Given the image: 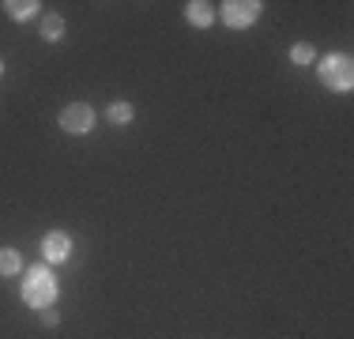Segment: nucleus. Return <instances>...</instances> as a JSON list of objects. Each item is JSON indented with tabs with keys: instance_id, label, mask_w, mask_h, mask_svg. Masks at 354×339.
I'll return each mask as SVG.
<instances>
[{
	"instance_id": "f257e3e1",
	"label": "nucleus",
	"mask_w": 354,
	"mask_h": 339,
	"mask_svg": "<svg viewBox=\"0 0 354 339\" xmlns=\"http://www.w3.org/2000/svg\"><path fill=\"white\" fill-rule=\"evenodd\" d=\"M19 294H23V302H27L30 309H46V305H53L57 302V279H53V271H49L46 264L30 268L27 279H23V286H19Z\"/></svg>"
},
{
	"instance_id": "f03ea898",
	"label": "nucleus",
	"mask_w": 354,
	"mask_h": 339,
	"mask_svg": "<svg viewBox=\"0 0 354 339\" xmlns=\"http://www.w3.org/2000/svg\"><path fill=\"white\" fill-rule=\"evenodd\" d=\"M317 75L320 83H324L328 91H339V95H347L354 87V61L347 53H328L317 61Z\"/></svg>"
},
{
	"instance_id": "7ed1b4c3",
	"label": "nucleus",
	"mask_w": 354,
	"mask_h": 339,
	"mask_svg": "<svg viewBox=\"0 0 354 339\" xmlns=\"http://www.w3.org/2000/svg\"><path fill=\"white\" fill-rule=\"evenodd\" d=\"M260 12H264V4H260V0H226V4H218L215 15L230 30H245V27H252V23L260 19Z\"/></svg>"
},
{
	"instance_id": "20e7f679",
	"label": "nucleus",
	"mask_w": 354,
	"mask_h": 339,
	"mask_svg": "<svg viewBox=\"0 0 354 339\" xmlns=\"http://www.w3.org/2000/svg\"><path fill=\"white\" fill-rule=\"evenodd\" d=\"M57 125H61L68 136H87L95 129V109L87 106V102H68V106L57 113Z\"/></svg>"
},
{
	"instance_id": "39448f33",
	"label": "nucleus",
	"mask_w": 354,
	"mask_h": 339,
	"mask_svg": "<svg viewBox=\"0 0 354 339\" xmlns=\"http://www.w3.org/2000/svg\"><path fill=\"white\" fill-rule=\"evenodd\" d=\"M41 257H46V264H64V260L72 257V234L49 230L41 237Z\"/></svg>"
},
{
	"instance_id": "423d86ee",
	"label": "nucleus",
	"mask_w": 354,
	"mask_h": 339,
	"mask_svg": "<svg viewBox=\"0 0 354 339\" xmlns=\"http://www.w3.org/2000/svg\"><path fill=\"white\" fill-rule=\"evenodd\" d=\"M185 19H189L192 27L207 30L215 23V8L207 4V0H189V4H185Z\"/></svg>"
},
{
	"instance_id": "0eeeda50",
	"label": "nucleus",
	"mask_w": 354,
	"mask_h": 339,
	"mask_svg": "<svg viewBox=\"0 0 354 339\" xmlns=\"http://www.w3.org/2000/svg\"><path fill=\"white\" fill-rule=\"evenodd\" d=\"M4 15L8 19H15V23H27V19H35V15L41 12V4L38 0H4Z\"/></svg>"
},
{
	"instance_id": "6e6552de",
	"label": "nucleus",
	"mask_w": 354,
	"mask_h": 339,
	"mask_svg": "<svg viewBox=\"0 0 354 339\" xmlns=\"http://www.w3.org/2000/svg\"><path fill=\"white\" fill-rule=\"evenodd\" d=\"M64 19L57 12H46L41 15V23H38V34H41V42H49V46H57V42H64Z\"/></svg>"
},
{
	"instance_id": "1a4fd4ad",
	"label": "nucleus",
	"mask_w": 354,
	"mask_h": 339,
	"mask_svg": "<svg viewBox=\"0 0 354 339\" xmlns=\"http://www.w3.org/2000/svg\"><path fill=\"white\" fill-rule=\"evenodd\" d=\"M132 117H136V106H132V102H124V98H117V102H109V106H106V121L117 125V129L132 125Z\"/></svg>"
},
{
	"instance_id": "9d476101",
	"label": "nucleus",
	"mask_w": 354,
	"mask_h": 339,
	"mask_svg": "<svg viewBox=\"0 0 354 339\" xmlns=\"http://www.w3.org/2000/svg\"><path fill=\"white\" fill-rule=\"evenodd\" d=\"M23 271V253L12 245H0V275H19Z\"/></svg>"
},
{
	"instance_id": "9b49d317",
	"label": "nucleus",
	"mask_w": 354,
	"mask_h": 339,
	"mask_svg": "<svg viewBox=\"0 0 354 339\" xmlns=\"http://www.w3.org/2000/svg\"><path fill=\"white\" fill-rule=\"evenodd\" d=\"M290 61L298 64V68H306V64L317 61V49L309 46V42H298V46H290Z\"/></svg>"
},
{
	"instance_id": "f8f14e48",
	"label": "nucleus",
	"mask_w": 354,
	"mask_h": 339,
	"mask_svg": "<svg viewBox=\"0 0 354 339\" xmlns=\"http://www.w3.org/2000/svg\"><path fill=\"white\" fill-rule=\"evenodd\" d=\"M38 320H41L46 328H57V324H61V313H57L53 305H46V309H38Z\"/></svg>"
},
{
	"instance_id": "ddd939ff",
	"label": "nucleus",
	"mask_w": 354,
	"mask_h": 339,
	"mask_svg": "<svg viewBox=\"0 0 354 339\" xmlns=\"http://www.w3.org/2000/svg\"><path fill=\"white\" fill-rule=\"evenodd\" d=\"M0 75H4V61H0Z\"/></svg>"
}]
</instances>
